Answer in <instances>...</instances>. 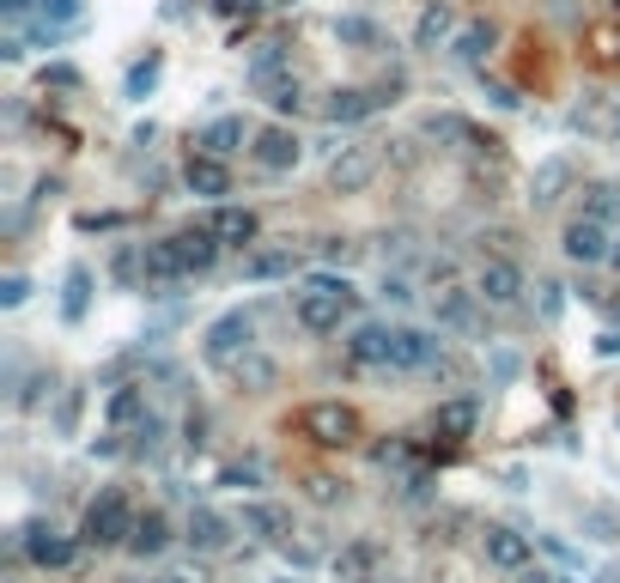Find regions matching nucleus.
Masks as SVG:
<instances>
[{
  "mask_svg": "<svg viewBox=\"0 0 620 583\" xmlns=\"http://www.w3.org/2000/svg\"><path fill=\"white\" fill-rule=\"evenodd\" d=\"M347 310H353V287H347V280L317 274V280H304V287L292 292V316H299L310 334L341 329V316H347Z\"/></svg>",
  "mask_w": 620,
  "mask_h": 583,
  "instance_id": "1",
  "label": "nucleus"
},
{
  "mask_svg": "<svg viewBox=\"0 0 620 583\" xmlns=\"http://www.w3.org/2000/svg\"><path fill=\"white\" fill-rule=\"evenodd\" d=\"M250 353H256V316H250V310H226V316L207 322L201 359H207L213 371H238Z\"/></svg>",
  "mask_w": 620,
  "mask_h": 583,
  "instance_id": "2",
  "label": "nucleus"
},
{
  "mask_svg": "<svg viewBox=\"0 0 620 583\" xmlns=\"http://www.w3.org/2000/svg\"><path fill=\"white\" fill-rule=\"evenodd\" d=\"M128 529H134V511H128L122 486H103L92 504H86V523H80V541L86 547H128Z\"/></svg>",
  "mask_w": 620,
  "mask_h": 583,
  "instance_id": "3",
  "label": "nucleus"
},
{
  "mask_svg": "<svg viewBox=\"0 0 620 583\" xmlns=\"http://www.w3.org/2000/svg\"><path fill=\"white\" fill-rule=\"evenodd\" d=\"M299 432L317 450H353L359 444V413L347 408V401H310L299 413Z\"/></svg>",
  "mask_w": 620,
  "mask_h": 583,
  "instance_id": "4",
  "label": "nucleus"
},
{
  "mask_svg": "<svg viewBox=\"0 0 620 583\" xmlns=\"http://www.w3.org/2000/svg\"><path fill=\"white\" fill-rule=\"evenodd\" d=\"M408 353V329H390V322H359L353 341H347V359L366 371H402Z\"/></svg>",
  "mask_w": 620,
  "mask_h": 583,
  "instance_id": "5",
  "label": "nucleus"
},
{
  "mask_svg": "<svg viewBox=\"0 0 620 583\" xmlns=\"http://www.w3.org/2000/svg\"><path fill=\"white\" fill-rule=\"evenodd\" d=\"M378 171H383V147H378V140H353V147L329 152V189L334 194L371 189V183H378Z\"/></svg>",
  "mask_w": 620,
  "mask_h": 583,
  "instance_id": "6",
  "label": "nucleus"
},
{
  "mask_svg": "<svg viewBox=\"0 0 620 583\" xmlns=\"http://www.w3.org/2000/svg\"><path fill=\"white\" fill-rule=\"evenodd\" d=\"M560 250H566V262H572V268H602V262L614 255V231H609V219L578 213L572 225H566Z\"/></svg>",
  "mask_w": 620,
  "mask_h": 583,
  "instance_id": "7",
  "label": "nucleus"
},
{
  "mask_svg": "<svg viewBox=\"0 0 620 583\" xmlns=\"http://www.w3.org/2000/svg\"><path fill=\"white\" fill-rule=\"evenodd\" d=\"M12 553H24L31 565H49V572H56V565L73 560V541L49 523H31V529H12Z\"/></svg>",
  "mask_w": 620,
  "mask_h": 583,
  "instance_id": "8",
  "label": "nucleus"
},
{
  "mask_svg": "<svg viewBox=\"0 0 620 583\" xmlns=\"http://www.w3.org/2000/svg\"><path fill=\"white\" fill-rule=\"evenodd\" d=\"M390 92H396V80L378 86V92H359V86H347V92H329V103H322V122H329V128H353V122H366L371 110L396 103Z\"/></svg>",
  "mask_w": 620,
  "mask_h": 583,
  "instance_id": "9",
  "label": "nucleus"
},
{
  "mask_svg": "<svg viewBox=\"0 0 620 583\" xmlns=\"http://www.w3.org/2000/svg\"><path fill=\"white\" fill-rule=\"evenodd\" d=\"M474 292H481V304H487V310H511L517 298H523V274H517V262L493 255V262L474 268Z\"/></svg>",
  "mask_w": 620,
  "mask_h": 583,
  "instance_id": "10",
  "label": "nucleus"
},
{
  "mask_svg": "<svg viewBox=\"0 0 620 583\" xmlns=\"http://www.w3.org/2000/svg\"><path fill=\"white\" fill-rule=\"evenodd\" d=\"M243 535H256V541H268V547H287L292 541V511L287 504H268V499H250L243 504Z\"/></svg>",
  "mask_w": 620,
  "mask_h": 583,
  "instance_id": "11",
  "label": "nucleus"
},
{
  "mask_svg": "<svg viewBox=\"0 0 620 583\" xmlns=\"http://www.w3.org/2000/svg\"><path fill=\"white\" fill-rule=\"evenodd\" d=\"M566 189H572V159H566V152H548V159L536 164V177H529V207L548 213V207H560Z\"/></svg>",
  "mask_w": 620,
  "mask_h": 583,
  "instance_id": "12",
  "label": "nucleus"
},
{
  "mask_svg": "<svg viewBox=\"0 0 620 583\" xmlns=\"http://www.w3.org/2000/svg\"><path fill=\"white\" fill-rule=\"evenodd\" d=\"M481 553H487V565H499V572H523L536 547H529V535H517V529L487 523V529H481Z\"/></svg>",
  "mask_w": 620,
  "mask_h": 583,
  "instance_id": "13",
  "label": "nucleus"
},
{
  "mask_svg": "<svg viewBox=\"0 0 620 583\" xmlns=\"http://www.w3.org/2000/svg\"><path fill=\"white\" fill-rule=\"evenodd\" d=\"M432 316H438V329H474V322H481V292L474 287H438Z\"/></svg>",
  "mask_w": 620,
  "mask_h": 583,
  "instance_id": "14",
  "label": "nucleus"
},
{
  "mask_svg": "<svg viewBox=\"0 0 620 583\" xmlns=\"http://www.w3.org/2000/svg\"><path fill=\"white\" fill-rule=\"evenodd\" d=\"M201 225L213 231V238L226 243V250H250V243H256V231H262V219H256L250 207H213V213H207Z\"/></svg>",
  "mask_w": 620,
  "mask_h": 583,
  "instance_id": "15",
  "label": "nucleus"
},
{
  "mask_svg": "<svg viewBox=\"0 0 620 583\" xmlns=\"http://www.w3.org/2000/svg\"><path fill=\"white\" fill-rule=\"evenodd\" d=\"M390 565V553H383V541H371V535H359L353 547H341V560H334V577L341 583H371Z\"/></svg>",
  "mask_w": 620,
  "mask_h": 583,
  "instance_id": "16",
  "label": "nucleus"
},
{
  "mask_svg": "<svg viewBox=\"0 0 620 583\" xmlns=\"http://www.w3.org/2000/svg\"><path fill=\"white\" fill-rule=\"evenodd\" d=\"M256 164H262V171H292V164H299L304 159V140L299 134H292V128H262V134H256Z\"/></svg>",
  "mask_w": 620,
  "mask_h": 583,
  "instance_id": "17",
  "label": "nucleus"
},
{
  "mask_svg": "<svg viewBox=\"0 0 620 583\" xmlns=\"http://www.w3.org/2000/svg\"><path fill=\"white\" fill-rule=\"evenodd\" d=\"M238 529L243 523H231V516H219V511H207V504H196V511H189V547H196V553H226Z\"/></svg>",
  "mask_w": 620,
  "mask_h": 583,
  "instance_id": "18",
  "label": "nucleus"
},
{
  "mask_svg": "<svg viewBox=\"0 0 620 583\" xmlns=\"http://www.w3.org/2000/svg\"><path fill=\"white\" fill-rule=\"evenodd\" d=\"M292 268H299V250H292V243H274V250H250V255H243V280H250V287L292 280Z\"/></svg>",
  "mask_w": 620,
  "mask_h": 583,
  "instance_id": "19",
  "label": "nucleus"
},
{
  "mask_svg": "<svg viewBox=\"0 0 620 583\" xmlns=\"http://www.w3.org/2000/svg\"><path fill=\"white\" fill-rule=\"evenodd\" d=\"M183 183L189 194H207V201H219V194H231V171L219 152H196V159L183 164Z\"/></svg>",
  "mask_w": 620,
  "mask_h": 583,
  "instance_id": "20",
  "label": "nucleus"
},
{
  "mask_svg": "<svg viewBox=\"0 0 620 583\" xmlns=\"http://www.w3.org/2000/svg\"><path fill=\"white\" fill-rule=\"evenodd\" d=\"M171 243H177V262H183V274H189V280L207 274V268L219 262V250H226V243H219L207 225H196V231H177Z\"/></svg>",
  "mask_w": 620,
  "mask_h": 583,
  "instance_id": "21",
  "label": "nucleus"
},
{
  "mask_svg": "<svg viewBox=\"0 0 620 583\" xmlns=\"http://www.w3.org/2000/svg\"><path fill=\"white\" fill-rule=\"evenodd\" d=\"M164 547H171V523H164V511L134 516V529H128V553H134V560H159Z\"/></svg>",
  "mask_w": 620,
  "mask_h": 583,
  "instance_id": "22",
  "label": "nucleus"
},
{
  "mask_svg": "<svg viewBox=\"0 0 620 583\" xmlns=\"http://www.w3.org/2000/svg\"><path fill=\"white\" fill-rule=\"evenodd\" d=\"M474 425H481V401H474V395H457V401H444V408L432 413L438 438H469Z\"/></svg>",
  "mask_w": 620,
  "mask_h": 583,
  "instance_id": "23",
  "label": "nucleus"
},
{
  "mask_svg": "<svg viewBox=\"0 0 620 583\" xmlns=\"http://www.w3.org/2000/svg\"><path fill=\"white\" fill-rule=\"evenodd\" d=\"M450 31H457V12L444 0H432L420 12V24H413V49H450Z\"/></svg>",
  "mask_w": 620,
  "mask_h": 583,
  "instance_id": "24",
  "label": "nucleus"
},
{
  "mask_svg": "<svg viewBox=\"0 0 620 583\" xmlns=\"http://www.w3.org/2000/svg\"><path fill=\"white\" fill-rule=\"evenodd\" d=\"M578 128H584V134H597V140H620V103L614 98L578 103Z\"/></svg>",
  "mask_w": 620,
  "mask_h": 583,
  "instance_id": "25",
  "label": "nucleus"
},
{
  "mask_svg": "<svg viewBox=\"0 0 620 583\" xmlns=\"http://www.w3.org/2000/svg\"><path fill=\"white\" fill-rule=\"evenodd\" d=\"M256 92L268 98V110H274V115H292L304 103V86H299V73H292V68L274 73V80H256Z\"/></svg>",
  "mask_w": 620,
  "mask_h": 583,
  "instance_id": "26",
  "label": "nucleus"
},
{
  "mask_svg": "<svg viewBox=\"0 0 620 583\" xmlns=\"http://www.w3.org/2000/svg\"><path fill=\"white\" fill-rule=\"evenodd\" d=\"M238 147H243V115H219V122H207L201 152H219V159H231Z\"/></svg>",
  "mask_w": 620,
  "mask_h": 583,
  "instance_id": "27",
  "label": "nucleus"
},
{
  "mask_svg": "<svg viewBox=\"0 0 620 583\" xmlns=\"http://www.w3.org/2000/svg\"><path fill=\"white\" fill-rule=\"evenodd\" d=\"M426 134H432V140H450L457 152H474V147H481V134H474L462 115H426Z\"/></svg>",
  "mask_w": 620,
  "mask_h": 583,
  "instance_id": "28",
  "label": "nucleus"
},
{
  "mask_svg": "<svg viewBox=\"0 0 620 583\" xmlns=\"http://www.w3.org/2000/svg\"><path fill=\"white\" fill-rule=\"evenodd\" d=\"M231 378H238L243 389H250V395H268V389L280 383V365H274V359H262V353H250L238 371H231Z\"/></svg>",
  "mask_w": 620,
  "mask_h": 583,
  "instance_id": "29",
  "label": "nucleus"
},
{
  "mask_svg": "<svg viewBox=\"0 0 620 583\" xmlns=\"http://www.w3.org/2000/svg\"><path fill=\"white\" fill-rule=\"evenodd\" d=\"M487 49H493V24H462L450 37V56L457 61H487Z\"/></svg>",
  "mask_w": 620,
  "mask_h": 583,
  "instance_id": "30",
  "label": "nucleus"
},
{
  "mask_svg": "<svg viewBox=\"0 0 620 583\" xmlns=\"http://www.w3.org/2000/svg\"><path fill=\"white\" fill-rule=\"evenodd\" d=\"M86 304H92V268H68V292H61V316L80 322Z\"/></svg>",
  "mask_w": 620,
  "mask_h": 583,
  "instance_id": "31",
  "label": "nucleus"
},
{
  "mask_svg": "<svg viewBox=\"0 0 620 583\" xmlns=\"http://www.w3.org/2000/svg\"><path fill=\"white\" fill-rule=\"evenodd\" d=\"M578 213H590V219H620V183H590L584 189V207H578Z\"/></svg>",
  "mask_w": 620,
  "mask_h": 583,
  "instance_id": "32",
  "label": "nucleus"
},
{
  "mask_svg": "<svg viewBox=\"0 0 620 583\" xmlns=\"http://www.w3.org/2000/svg\"><path fill=\"white\" fill-rule=\"evenodd\" d=\"M147 420V389H116L110 395V425H140Z\"/></svg>",
  "mask_w": 620,
  "mask_h": 583,
  "instance_id": "33",
  "label": "nucleus"
},
{
  "mask_svg": "<svg viewBox=\"0 0 620 583\" xmlns=\"http://www.w3.org/2000/svg\"><path fill=\"white\" fill-rule=\"evenodd\" d=\"M274 73H287V43H256V56H250V86H256V80H274Z\"/></svg>",
  "mask_w": 620,
  "mask_h": 583,
  "instance_id": "34",
  "label": "nucleus"
},
{
  "mask_svg": "<svg viewBox=\"0 0 620 583\" xmlns=\"http://www.w3.org/2000/svg\"><path fill=\"white\" fill-rule=\"evenodd\" d=\"M334 37H341V43H359V49H378L383 37H378V24L371 19H359V12H347L341 24H334Z\"/></svg>",
  "mask_w": 620,
  "mask_h": 583,
  "instance_id": "35",
  "label": "nucleus"
},
{
  "mask_svg": "<svg viewBox=\"0 0 620 583\" xmlns=\"http://www.w3.org/2000/svg\"><path fill=\"white\" fill-rule=\"evenodd\" d=\"M584 535H597V541H620V511H609V504L584 511Z\"/></svg>",
  "mask_w": 620,
  "mask_h": 583,
  "instance_id": "36",
  "label": "nucleus"
},
{
  "mask_svg": "<svg viewBox=\"0 0 620 583\" xmlns=\"http://www.w3.org/2000/svg\"><path fill=\"white\" fill-rule=\"evenodd\" d=\"M152 86H159V56H147V61H134V68H128V98H147Z\"/></svg>",
  "mask_w": 620,
  "mask_h": 583,
  "instance_id": "37",
  "label": "nucleus"
},
{
  "mask_svg": "<svg viewBox=\"0 0 620 583\" xmlns=\"http://www.w3.org/2000/svg\"><path fill=\"white\" fill-rule=\"evenodd\" d=\"M219 486H231V492L262 486V469H256V462H231V469H219Z\"/></svg>",
  "mask_w": 620,
  "mask_h": 583,
  "instance_id": "38",
  "label": "nucleus"
},
{
  "mask_svg": "<svg viewBox=\"0 0 620 583\" xmlns=\"http://www.w3.org/2000/svg\"><path fill=\"white\" fill-rule=\"evenodd\" d=\"M304 492L317 504H334V499H341V481H334V474H304Z\"/></svg>",
  "mask_w": 620,
  "mask_h": 583,
  "instance_id": "39",
  "label": "nucleus"
},
{
  "mask_svg": "<svg viewBox=\"0 0 620 583\" xmlns=\"http://www.w3.org/2000/svg\"><path fill=\"white\" fill-rule=\"evenodd\" d=\"M24 298H31V280H24V274H7V280H0V304H7V310H19Z\"/></svg>",
  "mask_w": 620,
  "mask_h": 583,
  "instance_id": "40",
  "label": "nucleus"
},
{
  "mask_svg": "<svg viewBox=\"0 0 620 583\" xmlns=\"http://www.w3.org/2000/svg\"><path fill=\"white\" fill-rule=\"evenodd\" d=\"M402 499H408V504H426V499H432V474H426V469H413L408 481H402Z\"/></svg>",
  "mask_w": 620,
  "mask_h": 583,
  "instance_id": "41",
  "label": "nucleus"
},
{
  "mask_svg": "<svg viewBox=\"0 0 620 583\" xmlns=\"http://www.w3.org/2000/svg\"><path fill=\"white\" fill-rule=\"evenodd\" d=\"M140 583H207V572H201V565H183V572H152Z\"/></svg>",
  "mask_w": 620,
  "mask_h": 583,
  "instance_id": "42",
  "label": "nucleus"
},
{
  "mask_svg": "<svg viewBox=\"0 0 620 583\" xmlns=\"http://www.w3.org/2000/svg\"><path fill=\"white\" fill-rule=\"evenodd\" d=\"M226 19H250V12H262V0H213Z\"/></svg>",
  "mask_w": 620,
  "mask_h": 583,
  "instance_id": "43",
  "label": "nucleus"
},
{
  "mask_svg": "<svg viewBox=\"0 0 620 583\" xmlns=\"http://www.w3.org/2000/svg\"><path fill=\"white\" fill-rule=\"evenodd\" d=\"M536 292H541V316L553 322V316H560V304H566V298H560V287H553V280H548V287H536Z\"/></svg>",
  "mask_w": 620,
  "mask_h": 583,
  "instance_id": "44",
  "label": "nucleus"
},
{
  "mask_svg": "<svg viewBox=\"0 0 620 583\" xmlns=\"http://www.w3.org/2000/svg\"><path fill=\"white\" fill-rule=\"evenodd\" d=\"M73 420H80V389H73V395L61 401V413H56V425H61V432H73Z\"/></svg>",
  "mask_w": 620,
  "mask_h": 583,
  "instance_id": "45",
  "label": "nucleus"
},
{
  "mask_svg": "<svg viewBox=\"0 0 620 583\" xmlns=\"http://www.w3.org/2000/svg\"><path fill=\"white\" fill-rule=\"evenodd\" d=\"M322 255H329V262H341V268H347V262H353L359 250H353V243H341V238H334V243H322Z\"/></svg>",
  "mask_w": 620,
  "mask_h": 583,
  "instance_id": "46",
  "label": "nucleus"
},
{
  "mask_svg": "<svg viewBox=\"0 0 620 583\" xmlns=\"http://www.w3.org/2000/svg\"><path fill=\"white\" fill-rule=\"evenodd\" d=\"M383 298H390V304H408L413 292H408V280H383Z\"/></svg>",
  "mask_w": 620,
  "mask_h": 583,
  "instance_id": "47",
  "label": "nucleus"
},
{
  "mask_svg": "<svg viewBox=\"0 0 620 583\" xmlns=\"http://www.w3.org/2000/svg\"><path fill=\"white\" fill-rule=\"evenodd\" d=\"M517 583H560V577H553V572H529V565H523V572H517Z\"/></svg>",
  "mask_w": 620,
  "mask_h": 583,
  "instance_id": "48",
  "label": "nucleus"
},
{
  "mask_svg": "<svg viewBox=\"0 0 620 583\" xmlns=\"http://www.w3.org/2000/svg\"><path fill=\"white\" fill-rule=\"evenodd\" d=\"M597 353H620V329H609V334H602V341H597Z\"/></svg>",
  "mask_w": 620,
  "mask_h": 583,
  "instance_id": "49",
  "label": "nucleus"
},
{
  "mask_svg": "<svg viewBox=\"0 0 620 583\" xmlns=\"http://www.w3.org/2000/svg\"><path fill=\"white\" fill-rule=\"evenodd\" d=\"M609 268H614V274H620V238H614V255H609Z\"/></svg>",
  "mask_w": 620,
  "mask_h": 583,
  "instance_id": "50",
  "label": "nucleus"
}]
</instances>
